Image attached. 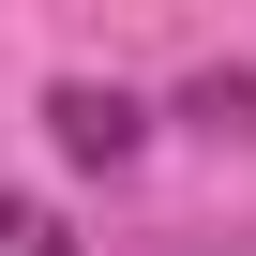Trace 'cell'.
<instances>
[{"instance_id":"obj_1","label":"cell","mask_w":256,"mask_h":256,"mask_svg":"<svg viewBox=\"0 0 256 256\" xmlns=\"http://www.w3.org/2000/svg\"><path fill=\"white\" fill-rule=\"evenodd\" d=\"M46 136H60L76 166H136V151H151V106L106 90V76H60V90H46Z\"/></svg>"},{"instance_id":"obj_2","label":"cell","mask_w":256,"mask_h":256,"mask_svg":"<svg viewBox=\"0 0 256 256\" xmlns=\"http://www.w3.org/2000/svg\"><path fill=\"white\" fill-rule=\"evenodd\" d=\"M181 120H211V136H256V76H196Z\"/></svg>"},{"instance_id":"obj_3","label":"cell","mask_w":256,"mask_h":256,"mask_svg":"<svg viewBox=\"0 0 256 256\" xmlns=\"http://www.w3.org/2000/svg\"><path fill=\"white\" fill-rule=\"evenodd\" d=\"M0 256H76V241H60V211H46V196H0Z\"/></svg>"}]
</instances>
